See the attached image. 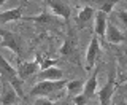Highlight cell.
<instances>
[{
	"label": "cell",
	"instance_id": "9",
	"mask_svg": "<svg viewBox=\"0 0 127 105\" xmlns=\"http://www.w3.org/2000/svg\"><path fill=\"white\" fill-rule=\"evenodd\" d=\"M95 35H100V37H105L106 35V26H108V16H106L103 11H95Z\"/></svg>",
	"mask_w": 127,
	"mask_h": 105
},
{
	"label": "cell",
	"instance_id": "1",
	"mask_svg": "<svg viewBox=\"0 0 127 105\" xmlns=\"http://www.w3.org/2000/svg\"><path fill=\"white\" fill-rule=\"evenodd\" d=\"M65 86H67V83L64 80H57V81H38L32 88L30 96H35V97H51L54 92H59Z\"/></svg>",
	"mask_w": 127,
	"mask_h": 105
},
{
	"label": "cell",
	"instance_id": "18",
	"mask_svg": "<svg viewBox=\"0 0 127 105\" xmlns=\"http://www.w3.org/2000/svg\"><path fill=\"white\" fill-rule=\"evenodd\" d=\"M35 105H54V102L51 100V97H37Z\"/></svg>",
	"mask_w": 127,
	"mask_h": 105
},
{
	"label": "cell",
	"instance_id": "19",
	"mask_svg": "<svg viewBox=\"0 0 127 105\" xmlns=\"http://www.w3.org/2000/svg\"><path fill=\"white\" fill-rule=\"evenodd\" d=\"M87 100H89V99H87L83 92H81V94H76V97H75V105H86Z\"/></svg>",
	"mask_w": 127,
	"mask_h": 105
},
{
	"label": "cell",
	"instance_id": "6",
	"mask_svg": "<svg viewBox=\"0 0 127 105\" xmlns=\"http://www.w3.org/2000/svg\"><path fill=\"white\" fill-rule=\"evenodd\" d=\"M18 99H21V97H19V94L16 92V89H14V88L6 81V80H3L2 104H3V105H13V104L18 102Z\"/></svg>",
	"mask_w": 127,
	"mask_h": 105
},
{
	"label": "cell",
	"instance_id": "21",
	"mask_svg": "<svg viewBox=\"0 0 127 105\" xmlns=\"http://www.w3.org/2000/svg\"><path fill=\"white\" fill-rule=\"evenodd\" d=\"M118 19L127 27V11H119V13H118Z\"/></svg>",
	"mask_w": 127,
	"mask_h": 105
},
{
	"label": "cell",
	"instance_id": "12",
	"mask_svg": "<svg viewBox=\"0 0 127 105\" xmlns=\"http://www.w3.org/2000/svg\"><path fill=\"white\" fill-rule=\"evenodd\" d=\"M106 38H108L110 43H121V42H124L126 37L121 34V30L113 22H108V26H106Z\"/></svg>",
	"mask_w": 127,
	"mask_h": 105
},
{
	"label": "cell",
	"instance_id": "15",
	"mask_svg": "<svg viewBox=\"0 0 127 105\" xmlns=\"http://www.w3.org/2000/svg\"><path fill=\"white\" fill-rule=\"evenodd\" d=\"M95 16V11H94V8L92 6H84L81 11H79V14H78V24L79 26H84L86 22H89L91 19H92Z\"/></svg>",
	"mask_w": 127,
	"mask_h": 105
},
{
	"label": "cell",
	"instance_id": "8",
	"mask_svg": "<svg viewBox=\"0 0 127 105\" xmlns=\"http://www.w3.org/2000/svg\"><path fill=\"white\" fill-rule=\"evenodd\" d=\"M64 76V72L61 68H56V67H49V68H45L41 70L37 76V80L40 81H57Z\"/></svg>",
	"mask_w": 127,
	"mask_h": 105
},
{
	"label": "cell",
	"instance_id": "7",
	"mask_svg": "<svg viewBox=\"0 0 127 105\" xmlns=\"http://www.w3.org/2000/svg\"><path fill=\"white\" fill-rule=\"evenodd\" d=\"M59 52H61L62 56H65L67 59H71L73 62H78V48H76V45H75V42H73V38L71 37H68L64 42V45H62V48L59 50Z\"/></svg>",
	"mask_w": 127,
	"mask_h": 105
},
{
	"label": "cell",
	"instance_id": "11",
	"mask_svg": "<svg viewBox=\"0 0 127 105\" xmlns=\"http://www.w3.org/2000/svg\"><path fill=\"white\" fill-rule=\"evenodd\" d=\"M46 3H48V6L53 10L54 14L61 16V18H64V19H68L70 18V6L67 5V3L57 2V0H51V2H46Z\"/></svg>",
	"mask_w": 127,
	"mask_h": 105
},
{
	"label": "cell",
	"instance_id": "14",
	"mask_svg": "<svg viewBox=\"0 0 127 105\" xmlns=\"http://www.w3.org/2000/svg\"><path fill=\"white\" fill-rule=\"evenodd\" d=\"M95 89H97V70H95V72H94V75L84 83V88H83V94H84L87 99H91V97H94Z\"/></svg>",
	"mask_w": 127,
	"mask_h": 105
},
{
	"label": "cell",
	"instance_id": "2",
	"mask_svg": "<svg viewBox=\"0 0 127 105\" xmlns=\"http://www.w3.org/2000/svg\"><path fill=\"white\" fill-rule=\"evenodd\" d=\"M114 94V72H110L108 81L98 92V99H100V105H111V97Z\"/></svg>",
	"mask_w": 127,
	"mask_h": 105
},
{
	"label": "cell",
	"instance_id": "10",
	"mask_svg": "<svg viewBox=\"0 0 127 105\" xmlns=\"http://www.w3.org/2000/svg\"><path fill=\"white\" fill-rule=\"evenodd\" d=\"M26 3H21L18 8H13V10H8V11H3L0 14V24H6L8 21H18V19H22V8Z\"/></svg>",
	"mask_w": 127,
	"mask_h": 105
},
{
	"label": "cell",
	"instance_id": "5",
	"mask_svg": "<svg viewBox=\"0 0 127 105\" xmlns=\"http://www.w3.org/2000/svg\"><path fill=\"white\" fill-rule=\"evenodd\" d=\"M38 68H41V64H40V59L37 57V60L19 64V67H18V75L24 80V78H27V76H30V75H33V73H37Z\"/></svg>",
	"mask_w": 127,
	"mask_h": 105
},
{
	"label": "cell",
	"instance_id": "4",
	"mask_svg": "<svg viewBox=\"0 0 127 105\" xmlns=\"http://www.w3.org/2000/svg\"><path fill=\"white\" fill-rule=\"evenodd\" d=\"M98 52H100V46H98V40L97 37H92L89 43V48H87V52H86V62H87V70H92L94 68V64H95V59H97Z\"/></svg>",
	"mask_w": 127,
	"mask_h": 105
},
{
	"label": "cell",
	"instance_id": "22",
	"mask_svg": "<svg viewBox=\"0 0 127 105\" xmlns=\"http://www.w3.org/2000/svg\"><path fill=\"white\" fill-rule=\"evenodd\" d=\"M54 105H70V104H68V100H64V102L61 100V102H57V104H54Z\"/></svg>",
	"mask_w": 127,
	"mask_h": 105
},
{
	"label": "cell",
	"instance_id": "3",
	"mask_svg": "<svg viewBox=\"0 0 127 105\" xmlns=\"http://www.w3.org/2000/svg\"><path fill=\"white\" fill-rule=\"evenodd\" d=\"M0 35H2V46L3 48H10L11 51H14L16 54L21 52V45H19V38L16 37L13 32H6L5 29L0 30Z\"/></svg>",
	"mask_w": 127,
	"mask_h": 105
},
{
	"label": "cell",
	"instance_id": "20",
	"mask_svg": "<svg viewBox=\"0 0 127 105\" xmlns=\"http://www.w3.org/2000/svg\"><path fill=\"white\" fill-rule=\"evenodd\" d=\"M113 6H114V2H105L102 5V8H100V11H103L105 14H108L111 10H113Z\"/></svg>",
	"mask_w": 127,
	"mask_h": 105
},
{
	"label": "cell",
	"instance_id": "16",
	"mask_svg": "<svg viewBox=\"0 0 127 105\" xmlns=\"http://www.w3.org/2000/svg\"><path fill=\"white\" fill-rule=\"evenodd\" d=\"M18 75V70H14L13 67L8 64V60L5 57H2V80H8L11 76Z\"/></svg>",
	"mask_w": 127,
	"mask_h": 105
},
{
	"label": "cell",
	"instance_id": "13",
	"mask_svg": "<svg viewBox=\"0 0 127 105\" xmlns=\"http://www.w3.org/2000/svg\"><path fill=\"white\" fill-rule=\"evenodd\" d=\"M22 19H27V21H33V22H37L38 26H41V27L53 26V24H54L53 16H51V14H48L46 11H45V13H41L40 16H24Z\"/></svg>",
	"mask_w": 127,
	"mask_h": 105
},
{
	"label": "cell",
	"instance_id": "17",
	"mask_svg": "<svg viewBox=\"0 0 127 105\" xmlns=\"http://www.w3.org/2000/svg\"><path fill=\"white\" fill-rule=\"evenodd\" d=\"M67 91L70 92V94H76V92H79L84 88V81L83 80H73V81H70V83H67Z\"/></svg>",
	"mask_w": 127,
	"mask_h": 105
}]
</instances>
